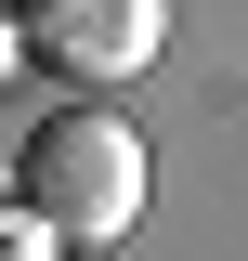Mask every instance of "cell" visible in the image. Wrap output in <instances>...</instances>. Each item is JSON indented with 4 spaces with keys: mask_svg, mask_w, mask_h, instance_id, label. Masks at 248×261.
Returning <instances> with one entry per match:
<instances>
[{
    "mask_svg": "<svg viewBox=\"0 0 248 261\" xmlns=\"http://www.w3.org/2000/svg\"><path fill=\"white\" fill-rule=\"evenodd\" d=\"M0 65H27V27H13V0H0Z\"/></svg>",
    "mask_w": 248,
    "mask_h": 261,
    "instance_id": "obj_4",
    "label": "cell"
},
{
    "mask_svg": "<svg viewBox=\"0 0 248 261\" xmlns=\"http://www.w3.org/2000/svg\"><path fill=\"white\" fill-rule=\"evenodd\" d=\"M13 196H27L65 248H118V235L144 222V196H157V157H144V130H131L118 105H53V118L27 130V157H13Z\"/></svg>",
    "mask_w": 248,
    "mask_h": 261,
    "instance_id": "obj_1",
    "label": "cell"
},
{
    "mask_svg": "<svg viewBox=\"0 0 248 261\" xmlns=\"http://www.w3.org/2000/svg\"><path fill=\"white\" fill-rule=\"evenodd\" d=\"M0 261H65V235H53V222H39L27 196H0Z\"/></svg>",
    "mask_w": 248,
    "mask_h": 261,
    "instance_id": "obj_3",
    "label": "cell"
},
{
    "mask_svg": "<svg viewBox=\"0 0 248 261\" xmlns=\"http://www.w3.org/2000/svg\"><path fill=\"white\" fill-rule=\"evenodd\" d=\"M65 261H105V248H65Z\"/></svg>",
    "mask_w": 248,
    "mask_h": 261,
    "instance_id": "obj_5",
    "label": "cell"
},
{
    "mask_svg": "<svg viewBox=\"0 0 248 261\" xmlns=\"http://www.w3.org/2000/svg\"><path fill=\"white\" fill-rule=\"evenodd\" d=\"M13 27H27V65H65V79H144L170 53V0H13Z\"/></svg>",
    "mask_w": 248,
    "mask_h": 261,
    "instance_id": "obj_2",
    "label": "cell"
}]
</instances>
